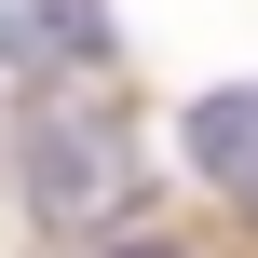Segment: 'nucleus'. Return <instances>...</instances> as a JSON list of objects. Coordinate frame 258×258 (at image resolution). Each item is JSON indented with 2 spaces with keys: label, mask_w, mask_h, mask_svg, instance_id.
I'll use <instances>...</instances> for the list:
<instances>
[{
  "label": "nucleus",
  "mask_w": 258,
  "mask_h": 258,
  "mask_svg": "<svg viewBox=\"0 0 258 258\" xmlns=\"http://www.w3.org/2000/svg\"><path fill=\"white\" fill-rule=\"evenodd\" d=\"M27 177H41V218H54V231H82V218H109V204H122L136 150H122L109 122H68V109H54V122H41V150H27Z\"/></svg>",
  "instance_id": "1"
},
{
  "label": "nucleus",
  "mask_w": 258,
  "mask_h": 258,
  "mask_svg": "<svg viewBox=\"0 0 258 258\" xmlns=\"http://www.w3.org/2000/svg\"><path fill=\"white\" fill-rule=\"evenodd\" d=\"M109 54V0H0V68L54 82V68H95Z\"/></svg>",
  "instance_id": "2"
},
{
  "label": "nucleus",
  "mask_w": 258,
  "mask_h": 258,
  "mask_svg": "<svg viewBox=\"0 0 258 258\" xmlns=\"http://www.w3.org/2000/svg\"><path fill=\"white\" fill-rule=\"evenodd\" d=\"M190 163L258 218V82H231V95H204V109H190Z\"/></svg>",
  "instance_id": "3"
},
{
  "label": "nucleus",
  "mask_w": 258,
  "mask_h": 258,
  "mask_svg": "<svg viewBox=\"0 0 258 258\" xmlns=\"http://www.w3.org/2000/svg\"><path fill=\"white\" fill-rule=\"evenodd\" d=\"M122 258H163V245H122Z\"/></svg>",
  "instance_id": "4"
}]
</instances>
